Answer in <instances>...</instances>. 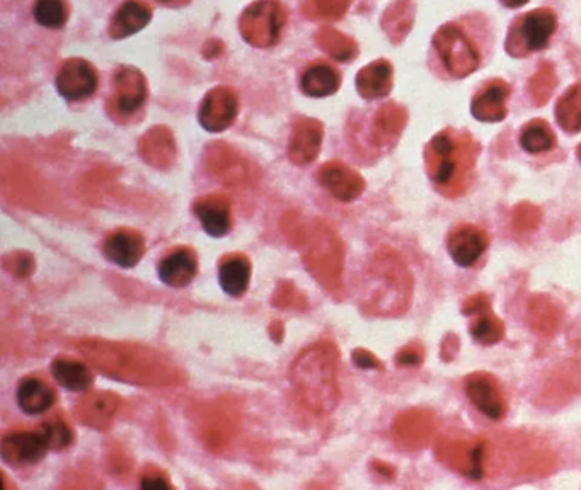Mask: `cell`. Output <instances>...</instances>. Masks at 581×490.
Returning <instances> with one entry per match:
<instances>
[{
	"instance_id": "obj_1",
	"label": "cell",
	"mask_w": 581,
	"mask_h": 490,
	"mask_svg": "<svg viewBox=\"0 0 581 490\" xmlns=\"http://www.w3.org/2000/svg\"><path fill=\"white\" fill-rule=\"evenodd\" d=\"M84 358L106 377L118 382L169 387L185 382L183 371L162 353L130 342L87 339L79 344Z\"/></svg>"
},
{
	"instance_id": "obj_2",
	"label": "cell",
	"mask_w": 581,
	"mask_h": 490,
	"mask_svg": "<svg viewBox=\"0 0 581 490\" xmlns=\"http://www.w3.org/2000/svg\"><path fill=\"white\" fill-rule=\"evenodd\" d=\"M338 349L321 341L304 349L295 358L290 377L305 407L319 416H328L341 399L338 383Z\"/></svg>"
},
{
	"instance_id": "obj_3",
	"label": "cell",
	"mask_w": 581,
	"mask_h": 490,
	"mask_svg": "<svg viewBox=\"0 0 581 490\" xmlns=\"http://www.w3.org/2000/svg\"><path fill=\"white\" fill-rule=\"evenodd\" d=\"M478 154L479 145L472 135L443 130L426 147V172L440 193L459 196L471 184Z\"/></svg>"
},
{
	"instance_id": "obj_4",
	"label": "cell",
	"mask_w": 581,
	"mask_h": 490,
	"mask_svg": "<svg viewBox=\"0 0 581 490\" xmlns=\"http://www.w3.org/2000/svg\"><path fill=\"white\" fill-rule=\"evenodd\" d=\"M411 276L399 257L379 252L370 261L362 285V307L372 315H399L408 308Z\"/></svg>"
},
{
	"instance_id": "obj_5",
	"label": "cell",
	"mask_w": 581,
	"mask_h": 490,
	"mask_svg": "<svg viewBox=\"0 0 581 490\" xmlns=\"http://www.w3.org/2000/svg\"><path fill=\"white\" fill-rule=\"evenodd\" d=\"M304 263L316 278L319 285L326 290H340L343 285V263L345 247L338 234L328 223L316 220L311 227L305 228Z\"/></svg>"
},
{
	"instance_id": "obj_6",
	"label": "cell",
	"mask_w": 581,
	"mask_h": 490,
	"mask_svg": "<svg viewBox=\"0 0 581 490\" xmlns=\"http://www.w3.org/2000/svg\"><path fill=\"white\" fill-rule=\"evenodd\" d=\"M433 48L445 70L455 79H466L483 62L478 43L461 24L449 23L438 29L433 36Z\"/></svg>"
},
{
	"instance_id": "obj_7",
	"label": "cell",
	"mask_w": 581,
	"mask_h": 490,
	"mask_svg": "<svg viewBox=\"0 0 581 490\" xmlns=\"http://www.w3.org/2000/svg\"><path fill=\"white\" fill-rule=\"evenodd\" d=\"M558 26L551 9H535L513 23L508 33L507 52L512 57H527L546 48Z\"/></svg>"
},
{
	"instance_id": "obj_8",
	"label": "cell",
	"mask_w": 581,
	"mask_h": 490,
	"mask_svg": "<svg viewBox=\"0 0 581 490\" xmlns=\"http://www.w3.org/2000/svg\"><path fill=\"white\" fill-rule=\"evenodd\" d=\"M198 434L208 450L222 451L231 443L239 424V411L231 399L215 400L205 405L198 417Z\"/></svg>"
},
{
	"instance_id": "obj_9",
	"label": "cell",
	"mask_w": 581,
	"mask_h": 490,
	"mask_svg": "<svg viewBox=\"0 0 581 490\" xmlns=\"http://www.w3.org/2000/svg\"><path fill=\"white\" fill-rule=\"evenodd\" d=\"M285 23V12L277 0H258L244 11L241 33L251 45L266 48L278 40Z\"/></svg>"
},
{
	"instance_id": "obj_10",
	"label": "cell",
	"mask_w": 581,
	"mask_h": 490,
	"mask_svg": "<svg viewBox=\"0 0 581 490\" xmlns=\"http://www.w3.org/2000/svg\"><path fill=\"white\" fill-rule=\"evenodd\" d=\"M50 451L41 431H14L2 438L0 456L11 467L23 468L41 462Z\"/></svg>"
},
{
	"instance_id": "obj_11",
	"label": "cell",
	"mask_w": 581,
	"mask_h": 490,
	"mask_svg": "<svg viewBox=\"0 0 581 490\" xmlns=\"http://www.w3.org/2000/svg\"><path fill=\"white\" fill-rule=\"evenodd\" d=\"M484 453L486 450L479 439H447L438 446V458L469 479L483 477Z\"/></svg>"
},
{
	"instance_id": "obj_12",
	"label": "cell",
	"mask_w": 581,
	"mask_h": 490,
	"mask_svg": "<svg viewBox=\"0 0 581 490\" xmlns=\"http://www.w3.org/2000/svg\"><path fill=\"white\" fill-rule=\"evenodd\" d=\"M466 394L471 404L493 421H500L507 414V399L500 383L489 373H474L467 377Z\"/></svg>"
},
{
	"instance_id": "obj_13",
	"label": "cell",
	"mask_w": 581,
	"mask_h": 490,
	"mask_svg": "<svg viewBox=\"0 0 581 490\" xmlns=\"http://www.w3.org/2000/svg\"><path fill=\"white\" fill-rule=\"evenodd\" d=\"M237 109L236 92L229 87H217L203 99L200 123L207 132H224L236 120Z\"/></svg>"
},
{
	"instance_id": "obj_14",
	"label": "cell",
	"mask_w": 581,
	"mask_h": 490,
	"mask_svg": "<svg viewBox=\"0 0 581 490\" xmlns=\"http://www.w3.org/2000/svg\"><path fill=\"white\" fill-rule=\"evenodd\" d=\"M57 89L69 101H81L98 89V74L91 63L74 58L62 65L57 75Z\"/></svg>"
},
{
	"instance_id": "obj_15",
	"label": "cell",
	"mask_w": 581,
	"mask_h": 490,
	"mask_svg": "<svg viewBox=\"0 0 581 490\" xmlns=\"http://www.w3.org/2000/svg\"><path fill=\"white\" fill-rule=\"evenodd\" d=\"M120 404V397L113 392H94L77 402L74 409L75 419L87 428L106 431L115 419Z\"/></svg>"
},
{
	"instance_id": "obj_16",
	"label": "cell",
	"mask_w": 581,
	"mask_h": 490,
	"mask_svg": "<svg viewBox=\"0 0 581 490\" xmlns=\"http://www.w3.org/2000/svg\"><path fill=\"white\" fill-rule=\"evenodd\" d=\"M207 167L220 183L242 186L248 183L249 169L246 160L225 143H213L207 150Z\"/></svg>"
},
{
	"instance_id": "obj_17",
	"label": "cell",
	"mask_w": 581,
	"mask_h": 490,
	"mask_svg": "<svg viewBox=\"0 0 581 490\" xmlns=\"http://www.w3.org/2000/svg\"><path fill=\"white\" fill-rule=\"evenodd\" d=\"M319 183L331 196L343 203L357 200L365 189L362 176L343 162H329L321 167Z\"/></svg>"
},
{
	"instance_id": "obj_18",
	"label": "cell",
	"mask_w": 581,
	"mask_h": 490,
	"mask_svg": "<svg viewBox=\"0 0 581 490\" xmlns=\"http://www.w3.org/2000/svg\"><path fill=\"white\" fill-rule=\"evenodd\" d=\"M323 145V125L317 120L304 118L297 121L288 143V157L295 166H309L317 159Z\"/></svg>"
},
{
	"instance_id": "obj_19",
	"label": "cell",
	"mask_w": 581,
	"mask_h": 490,
	"mask_svg": "<svg viewBox=\"0 0 581 490\" xmlns=\"http://www.w3.org/2000/svg\"><path fill=\"white\" fill-rule=\"evenodd\" d=\"M488 249V235L476 225H461L449 235V252L454 263L469 268L478 263Z\"/></svg>"
},
{
	"instance_id": "obj_20",
	"label": "cell",
	"mask_w": 581,
	"mask_h": 490,
	"mask_svg": "<svg viewBox=\"0 0 581 490\" xmlns=\"http://www.w3.org/2000/svg\"><path fill=\"white\" fill-rule=\"evenodd\" d=\"M104 256L120 268H135L145 254L144 237L133 230H116L103 244Z\"/></svg>"
},
{
	"instance_id": "obj_21",
	"label": "cell",
	"mask_w": 581,
	"mask_h": 490,
	"mask_svg": "<svg viewBox=\"0 0 581 490\" xmlns=\"http://www.w3.org/2000/svg\"><path fill=\"white\" fill-rule=\"evenodd\" d=\"M510 87L503 80H493L478 92L471 104V113L483 123H498L507 116V99Z\"/></svg>"
},
{
	"instance_id": "obj_22",
	"label": "cell",
	"mask_w": 581,
	"mask_h": 490,
	"mask_svg": "<svg viewBox=\"0 0 581 490\" xmlns=\"http://www.w3.org/2000/svg\"><path fill=\"white\" fill-rule=\"evenodd\" d=\"M195 215L210 237H225L232 227L231 203L224 196H207L195 203Z\"/></svg>"
},
{
	"instance_id": "obj_23",
	"label": "cell",
	"mask_w": 581,
	"mask_h": 490,
	"mask_svg": "<svg viewBox=\"0 0 581 490\" xmlns=\"http://www.w3.org/2000/svg\"><path fill=\"white\" fill-rule=\"evenodd\" d=\"M147 97L144 75L137 69H120L115 75V104L121 114H132L142 108Z\"/></svg>"
},
{
	"instance_id": "obj_24",
	"label": "cell",
	"mask_w": 581,
	"mask_h": 490,
	"mask_svg": "<svg viewBox=\"0 0 581 490\" xmlns=\"http://www.w3.org/2000/svg\"><path fill=\"white\" fill-rule=\"evenodd\" d=\"M198 273V259L191 249H178L162 259L159 264V278L171 288H185L195 280Z\"/></svg>"
},
{
	"instance_id": "obj_25",
	"label": "cell",
	"mask_w": 581,
	"mask_h": 490,
	"mask_svg": "<svg viewBox=\"0 0 581 490\" xmlns=\"http://www.w3.org/2000/svg\"><path fill=\"white\" fill-rule=\"evenodd\" d=\"M140 155L144 157L149 166L157 167V169H167V167L173 166L174 159H176L173 133L164 126L152 128L140 140Z\"/></svg>"
},
{
	"instance_id": "obj_26",
	"label": "cell",
	"mask_w": 581,
	"mask_h": 490,
	"mask_svg": "<svg viewBox=\"0 0 581 490\" xmlns=\"http://www.w3.org/2000/svg\"><path fill=\"white\" fill-rule=\"evenodd\" d=\"M16 397L21 411L28 416L45 414L48 409H52L57 400V395L50 385L33 377L24 378L23 382L19 383Z\"/></svg>"
},
{
	"instance_id": "obj_27",
	"label": "cell",
	"mask_w": 581,
	"mask_h": 490,
	"mask_svg": "<svg viewBox=\"0 0 581 490\" xmlns=\"http://www.w3.org/2000/svg\"><path fill=\"white\" fill-rule=\"evenodd\" d=\"M150 18H152V12H150L149 7L139 0H127L116 11L113 23H111L110 35L115 40L135 35L149 24Z\"/></svg>"
},
{
	"instance_id": "obj_28",
	"label": "cell",
	"mask_w": 581,
	"mask_h": 490,
	"mask_svg": "<svg viewBox=\"0 0 581 490\" xmlns=\"http://www.w3.org/2000/svg\"><path fill=\"white\" fill-rule=\"evenodd\" d=\"M357 89L365 99H379L391 92L392 65L387 60H377L360 70L357 75Z\"/></svg>"
},
{
	"instance_id": "obj_29",
	"label": "cell",
	"mask_w": 581,
	"mask_h": 490,
	"mask_svg": "<svg viewBox=\"0 0 581 490\" xmlns=\"http://www.w3.org/2000/svg\"><path fill=\"white\" fill-rule=\"evenodd\" d=\"M406 111L401 106L391 103L382 106L379 113L375 114L374 132L372 140L379 149L391 147L392 142H396L406 125Z\"/></svg>"
},
{
	"instance_id": "obj_30",
	"label": "cell",
	"mask_w": 581,
	"mask_h": 490,
	"mask_svg": "<svg viewBox=\"0 0 581 490\" xmlns=\"http://www.w3.org/2000/svg\"><path fill=\"white\" fill-rule=\"evenodd\" d=\"M251 281V263L248 257L229 256L225 257L219 268V283L222 290L229 297H241L249 288Z\"/></svg>"
},
{
	"instance_id": "obj_31",
	"label": "cell",
	"mask_w": 581,
	"mask_h": 490,
	"mask_svg": "<svg viewBox=\"0 0 581 490\" xmlns=\"http://www.w3.org/2000/svg\"><path fill=\"white\" fill-rule=\"evenodd\" d=\"M55 382L70 392H86L93 385V371L74 359H55L52 363Z\"/></svg>"
},
{
	"instance_id": "obj_32",
	"label": "cell",
	"mask_w": 581,
	"mask_h": 490,
	"mask_svg": "<svg viewBox=\"0 0 581 490\" xmlns=\"http://www.w3.org/2000/svg\"><path fill=\"white\" fill-rule=\"evenodd\" d=\"M394 434L401 445L418 448L425 445L426 439L430 438L432 421L423 412H408L403 417H399Z\"/></svg>"
},
{
	"instance_id": "obj_33",
	"label": "cell",
	"mask_w": 581,
	"mask_h": 490,
	"mask_svg": "<svg viewBox=\"0 0 581 490\" xmlns=\"http://www.w3.org/2000/svg\"><path fill=\"white\" fill-rule=\"evenodd\" d=\"M302 91L311 97H328L338 91L340 75L328 65H314L302 75Z\"/></svg>"
},
{
	"instance_id": "obj_34",
	"label": "cell",
	"mask_w": 581,
	"mask_h": 490,
	"mask_svg": "<svg viewBox=\"0 0 581 490\" xmlns=\"http://www.w3.org/2000/svg\"><path fill=\"white\" fill-rule=\"evenodd\" d=\"M413 21H415V4H413V0H397L396 4H392L386 11L384 28H386L387 35L391 36L396 43H399L408 35L409 29L413 26Z\"/></svg>"
},
{
	"instance_id": "obj_35",
	"label": "cell",
	"mask_w": 581,
	"mask_h": 490,
	"mask_svg": "<svg viewBox=\"0 0 581 490\" xmlns=\"http://www.w3.org/2000/svg\"><path fill=\"white\" fill-rule=\"evenodd\" d=\"M556 120L564 132H581V84L564 92L556 106Z\"/></svg>"
},
{
	"instance_id": "obj_36",
	"label": "cell",
	"mask_w": 581,
	"mask_h": 490,
	"mask_svg": "<svg viewBox=\"0 0 581 490\" xmlns=\"http://www.w3.org/2000/svg\"><path fill=\"white\" fill-rule=\"evenodd\" d=\"M520 145L529 154H542V152L553 149L556 145V137L546 121L534 120L522 128Z\"/></svg>"
},
{
	"instance_id": "obj_37",
	"label": "cell",
	"mask_w": 581,
	"mask_h": 490,
	"mask_svg": "<svg viewBox=\"0 0 581 490\" xmlns=\"http://www.w3.org/2000/svg\"><path fill=\"white\" fill-rule=\"evenodd\" d=\"M317 40L324 52H328L331 57L341 62H346L357 55V45L334 29H324L317 36Z\"/></svg>"
},
{
	"instance_id": "obj_38",
	"label": "cell",
	"mask_w": 581,
	"mask_h": 490,
	"mask_svg": "<svg viewBox=\"0 0 581 490\" xmlns=\"http://www.w3.org/2000/svg\"><path fill=\"white\" fill-rule=\"evenodd\" d=\"M471 336L484 346H491L500 342L505 336V325L498 317L491 314V310L481 314L471 327Z\"/></svg>"
},
{
	"instance_id": "obj_39",
	"label": "cell",
	"mask_w": 581,
	"mask_h": 490,
	"mask_svg": "<svg viewBox=\"0 0 581 490\" xmlns=\"http://www.w3.org/2000/svg\"><path fill=\"white\" fill-rule=\"evenodd\" d=\"M556 86H558V79L554 74L553 65L544 63L530 79V94L534 97V103L539 104V106L546 104L553 96Z\"/></svg>"
},
{
	"instance_id": "obj_40",
	"label": "cell",
	"mask_w": 581,
	"mask_h": 490,
	"mask_svg": "<svg viewBox=\"0 0 581 490\" xmlns=\"http://www.w3.org/2000/svg\"><path fill=\"white\" fill-rule=\"evenodd\" d=\"M35 19L45 28H62L67 21L64 0H36Z\"/></svg>"
},
{
	"instance_id": "obj_41",
	"label": "cell",
	"mask_w": 581,
	"mask_h": 490,
	"mask_svg": "<svg viewBox=\"0 0 581 490\" xmlns=\"http://www.w3.org/2000/svg\"><path fill=\"white\" fill-rule=\"evenodd\" d=\"M40 431L43 433V436H45V439H47L50 450H65V448L72 445V441H74V431H72L69 424L62 421L60 417H55V419H50V421L45 422V424L41 426Z\"/></svg>"
},
{
	"instance_id": "obj_42",
	"label": "cell",
	"mask_w": 581,
	"mask_h": 490,
	"mask_svg": "<svg viewBox=\"0 0 581 490\" xmlns=\"http://www.w3.org/2000/svg\"><path fill=\"white\" fill-rule=\"evenodd\" d=\"M530 317L535 329L541 332H553L554 327L558 325L559 315L554 310L553 305L544 300H534L530 307Z\"/></svg>"
},
{
	"instance_id": "obj_43",
	"label": "cell",
	"mask_w": 581,
	"mask_h": 490,
	"mask_svg": "<svg viewBox=\"0 0 581 490\" xmlns=\"http://www.w3.org/2000/svg\"><path fill=\"white\" fill-rule=\"evenodd\" d=\"M7 271L16 278H28L35 271V259L28 252H12L4 261Z\"/></svg>"
},
{
	"instance_id": "obj_44",
	"label": "cell",
	"mask_w": 581,
	"mask_h": 490,
	"mask_svg": "<svg viewBox=\"0 0 581 490\" xmlns=\"http://www.w3.org/2000/svg\"><path fill=\"white\" fill-rule=\"evenodd\" d=\"M302 302H304V298H302L299 291L295 290L292 283H282V285L278 286L277 293H275V297H273V303H275L277 307L282 308H300V303Z\"/></svg>"
},
{
	"instance_id": "obj_45",
	"label": "cell",
	"mask_w": 581,
	"mask_h": 490,
	"mask_svg": "<svg viewBox=\"0 0 581 490\" xmlns=\"http://www.w3.org/2000/svg\"><path fill=\"white\" fill-rule=\"evenodd\" d=\"M140 485L144 489H171L173 487L166 473L156 467L145 468L140 477Z\"/></svg>"
},
{
	"instance_id": "obj_46",
	"label": "cell",
	"mask_w": 581,
	"mask_h": 490,
	"mask_svg": "<svg viewBox=\"0 0 581 490\" xmlns=\"http://www.w3.org/2000/svg\"><path fill=\"white\" fill-rule=\"evenodd\" d=\"M541 220V211L535 206L520 205L515 210V227L518 230H530Z\"/></svg>"
},
{
	"instance_id": "obj_47",
	"label": "cell",
	"mask_w": 581,
	"mask_h": 490,
	"mask_svg": "<svg viewBox=\"0 0 581 490\" xmlns=\"http://www.w3.org/2000/svg\"><path fill=\"white\" fill-rule=\"evenodd\" d=\"M423 358H425V351L420 344H409L397 353L396 363L404 368H415L423 363Z\"/></svg>"
},
{
	"instance_id": "obj_48",
	"label": "cell",
	"mask_w": 581,
	"mask_h": 490,
	"mask_svg": "<svg viewBox=\"0 0 581 490\" xmlns=\"http://www.w3.org/2000/svg\"><path fill=\"white\" fill-rule=\"evenodd\" d=\"M350 2L351 0H317V6H319V11H321L323 16L336 19L345 14Z\"/></svg>"
},
{
	"instance_id": "obj_49",
	"label": "cell",
	"mask_w": 581,
	"mask_h": 490,
	"mask_svg": "<svg viewBox=\"0 0 581 490\" xmlns=\"http://www.w3.org/2000/svg\"><path fill=\"white\" fill-rule=\"evenodd\" d=\"M353 363L362 368V370H380L382 365H380L379 359L375 358L374 354L365 351V349H357L353 353Z\"/></svg>"
},
{
	"instance_id": "obj_50",
	"label": "cell",
	"mask_w": 581,
	"mask_h": 490,
	"mask_svg": "<svg viewBox=\"0 0 581 490\" xmlns=\"http://www.w3.org/2000/svg\"><path fill=\"white\" fill-rule=\"evenodd\" d=\"M489 302L484 295H476V297L469 298L466 305H464V314L466 315H481L488 312Z\"/></svg>"
},
{
	"instance_id": "obj_51",
	"label": "cell",
	"mask_w": 581,
	"mask_h": 490,
	"mask_svg": "<svg viewBox=\"0 0 581 490\" xmlns=\"http://www.w3.org/2000/svg\"><path fill=\"white\" fill-rule=\"evenodd\" d=\"M501 4L510 9H518V7L525 6L529 0H500Z\"/></svg>"
},
{
	"instance_id": "obj_52",
	"label": "cell",
	"mask_w": 581,
	"mask_h": 490,
	"mask_svg": "<svg viewBox=\"0 0 581 490\" xmlns=\"http://www.w3.org/2000/svg\"><path fill=\"white\" fill-rule=\"evenodd\" d=\"M578 159H580L581 162V145L578 147Z\"/></svg>"
},
{
	"instance_id": "obj_53",
	"label": "cell",
	"mask_w": 581,
	"mask_h": 490,
	"mask_svg": "<svg viewBox=\"0 0 581 490\" xmlns=\"http://www.w3.org/2000/svg\"><path fill=\"white\" fill-rule=\"evenodd\" d=\"M164 2H167V0H164Z\"/></svg>"
}]
</instances>
